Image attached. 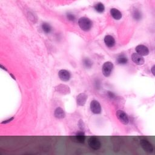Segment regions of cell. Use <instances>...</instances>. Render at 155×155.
Here are the masks:
<instances>
[{
  "label": "cell",
  "instance_id": "obj_1",
  "mask_svg": "<svg viewBox=\"0 0 155 155\" xmlns=\"http://www.w3.org/2000/svg\"><path fill=\"white\" fill-rule=\"evenodd\" d=\"M78 24L80 28L84 31H89L91 29L92 23L90 19L86 17H82L78 20Z\"/></svg>",
  "mask_w": 155,
  "mask_h": 155
},
{
  "label": "cell",
  "instance_id": "obj_2",
  "mask_svg": "<svg viewBox=\"0 0 155 155\" xmlns=\"http://www.w3.org/2000/svg\"><path fill=\"white\" fill-rule=\"evenodd\" d=\"M113 67H114V66L111 62L107 61V62L103 64L102 69L103 75L105 77H108L111 75V73L113 71Z\"/></svg>",
  "mask_w": 155,
  "mask_h": 155
},
{
  "label": "cell",
  "instance_id": "obj_3",
  "mask_svg": "<svg viewBox=\"0 0 155 155\" xmlns=\"http://www.w3.org/2000/svg\"><path fill=\"white\" fill-rule=\"evenodd\" d=\"M116 116L119 121L124 125H127L129 122V118L126 113L122 110H118L116 111Z\"/></svg>",
  "mask_w": 155,
  "mask_h": 155
},
{
  "label": "cell",
  "instance_id": "obj_4",
  "mask_svg": "<svg viewBox=\"0 0 155 155\" xmlns=\"http://www.w3.org/2000/svg\"><path fill=\"white\" fill-rule=\"evenodd\" d=\"M90 109L95 114H99L101 112V107L98 101L93 100L90 103Z\"/></svg>",
  "mask_w": 155,
  "mask_h": 155
},
{
  "label": "cell",
  "instance_id": "obj_5",
  "mask_svg": "<svg viewBox=\"0 0 155 155\" xmlns=\"http://www.w3.org/2000/svg\"><path fill=\"white\" fill-rule=\"evenodd\" d=\"M136 52L140 56H147L149 53V50L148 47L144 45H138L135 48Z\"/></svg>",
  "mask_w": 155,
  "mask_h": 155
},
{
  "label": "cell",
  "instance_id": "obj_6",
  "mask_svg": "<svg viewBox=\"0 0 155 155\" xmlns=\"http://www.w3.org/2000/svg\"><path fill=\"white\" fill-rule=\"evenodd\" d=\"M131 60L134 63L137 65L141 66L143 65L145 63V60L143 57L137 54V53H134L131 55Z\"/></svg>",
  "mask_w": 155,
  "mask_h": 155
},
{
  "label": "cell",
  "instance_id": "obj_7",
  "mask_svg": "<svg viewBox=\"0 0 155 155\" xmlns=\"http://www.w3.org/2000/svg\"><path fill=\"white\" fill-rule=\"evenodd\" d=\"M60 78L63 81H68L70 78V74L69 72L66 70H61L58 73Z\"/></svg>",
  "mask_w": 155,
  "mask_h": 155
},
{
  "label": "cell",
  "instance_id": "obj_8",
  "mask_svg": "<svg viewBox=\"0 0 155 155\" xmlns=\"http://www.w3.org/2000/svg\"><path fill=\"white\" fill-rule=\"evenodd\" d=\"M87 99V95L86 93H80L79 95H78L76 98V102L78 105L81 106L84 105L86 104Z\"/></svg>",
  "mask_w": 155,
  "mask_h": 155
},
{
  "label": "cell",
  "instance_id": "obj_9",
  "mask_svg": "<svg viewBox=\"0 0 155 155\" xmlns=\"http://www.w3.org/2000/svg\"><path fill=\"white\" fill-rule=\"evenodd\" d=\"M104 43L105 45L109 47H113L115 44V38L111 35H107L104 38Z\"/></svg>",
  "mask_w": 155,
  "mask_h": 155
},
{
  "label": "cell",
  "instance_id": "obj_10",
  "mask_svg": "<svg viewBox=\"0 0 155 155\" xmlns=\"http://www.w3.org/2000/svg\"><path fill=\"white\" fill-rule=\"evenodd\" d=\"M110 14H111V17L116 20H121L122 17L121 12L119 10H118L117 9H115V8L111 9Z\"/></svg>",
  "mask_w": 155,
  "mask_h": 155
},
{
  "label": "cell",
  "instance_id": "obj_11",
  "mask_svg": "<svg viewBox=\"0 0 155 155\" xmlns=\"http://www.w3.org/2000/svg\"><path fill=\"white\" fill-rule=\"evenodd\" d=\"M116 61L119 64L125 65L128 63V58L125 55L121 54L117 57Z\"/></svg>",
  "mask_w": 155,
  "mask_h": 155
},
{
  "label": "cell",
  "instance_id": "obj_12",
  "mask_svg": "<svg viewBox=\"0 0 155 155\" xmlns=\"http://www.w3.org/2000/svg\"><path fill=\"white\" fill-rule=\"evenodd\" d=\"M56 89H57V90L58 92H60L61 93H64V94H66V93L69 92V87L67 86L63 85V84L57 86L56 87Z\"/></svg>",
  "mask_w": 155,
  "mask_h": 155
},
{
  "label": "cell",
  "instance_id": "obj_13",
  "mask_svg": "<svg viewBox=\"0 0 155 155\" xmlns=\"http://www.w3.org/2000/svg\"><path fill=\"white\" fill-rule=\"evenodd\" d=\"M132 15H133V18L136 21H139V20H141V18H142V14L138 9H135L133 12Z\"/></svg>",
  "mask_w": 155,
  "mask_h": 155
},
{
  "label": "cell",
  "instance_id": "obj_14",
  "mask_svg": "<svg viewBox=\"0 0 155 155\" xmlns=\"http://www.w3.org/2000/svg\"><path fill=\"white\" fill-rule=\"evenodd\" d=\"M95 9L98 13H102L105 11V7L101 3H99L95 6Z\"/></svg>",
  "mask_w": 155,
  "mask_h": 155
},
{
  "label": "cell",
  "instance_id": "obj_15",
  "mask_svg": "<svg viewBox=\"0 0 155 155\" xmlns=\"http://www.w3.org/2000/svg\"><path fill=\"white\" fill-rule=\"evenodd\" d=\"M55 115L56 117H57L58 118H62L64 116V112L62 108L58 107L55 110Z\"/></svg>",
  "mask_w": 155,
  "mask_h": 155
},
{
  "label": "cell",
  "instance_id": "obj_16",
  "mask_svg": "<svg viewBox=\"0 0 155 155\" xmlns=\"http://www.w3.org/2000/svg\"><path fill=\"white\" fill-rule=\"evenodd\" d=\"M89 143L91 145V146L93 147V146H95V147H99L100 145V143L98 140V139L95 137H91L90 139H89Z\"/></svg>",
  "mask_w": 155,
  "mask_h": 155
},
{
  "label": "cell",
  "instance_id": "obj_17",
  "mask_svg": "<svg viewBox=\"0 0 155 155\" xmlns=\"http://www.w3.org/2000/svg\"><path fill=\"white\" fill-rule=\"evenodd\" d=\"M42 29L46 34H49L52 31V27L48 23H43L42 25Z\"/></svg>",
  "mask_w": 155,
  "mask_h": 155
},
{
  "label": "cell",
  "instance_id": "obj_18",
  "mask_svg": "<svg viewBox=\"0 0 155 155\" xmlns=\"http://www.w3.org/2000/svg\"><path fill=\"white\" fill-rule=\"evenodd\" d=\"M83 64H84V67L89 69V68L92 67V66L93 65V63L90 59L85 58L83 60Z\"/></svg>",
  "mask_w": 155,
  "mask_h": 155
},
{
  "label": "cell",
  "instance_id": "obj_19",
  "mask_svg": "<svg viewBox=\"0 0 155 155\" xmlns=\"http://www.w3.org/2000/svg\"><path fill=\"white\" fill-rule=\"evenodd\" d=\"M67 18H68L69 20L72 21L75 20V17L72 14H67Z\"/></svg>",
  "mask_w": 155,
  "mask_h": 155
},
{
  "label": "cell",
  "instance_id": "obj_20",
  "mask_svg": "<svg viewBox=\"0 0 155 155\" xmlns=\"http://www.w3.org/2000/svg\"><path fill=\"white\" fill-rule=\"evenodd\" d=\"M151 73H153V75L155 76V65L153 66L152 67H151Z\"/></svg>",
  "mask_w": 155,
  "mask_h": 155
}]
</instances>
